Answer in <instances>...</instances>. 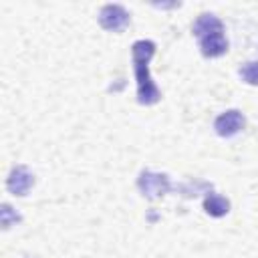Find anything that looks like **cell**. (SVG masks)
Here are the masks:
<instances>
[{"label":"cell","mask_w":258,"mask_h":258,"mask_svg":"<svg viewBox=\"0 0 258 258\" xmlns=\"http://www.w3.org/2000/svg\"><path fill=\"white\" fill-rule=\"evenodd\" d=\"M153 54H155V42L151 40H137L131 46L133 71L137 81V101L141 105H155L161 99V93L149 75V60L153 58Z\"/></svg>","instance_id":"1"},{"label":"cell","mask_w":258,"mask_h":258,"mask_svg":"<svg viewBox=\"0 0 258 258\" xmlns=\"http://www.w3.org/2000/svg\"><path fill=\"white\" fill-rule=\"evenodd\" d=\"M137 187L147 200H159L171 189V181L165 173L141 171L137 177Z\"/></svg>","instance_id":"2"},{"label":"cell","mask_w":258,"mask_h":258,"mask_svg":"<svg viewBox=\"0 0 258 258\" xmlns=\"http://www.w3.org/2000/svg\"><path fill=\"white\" fill-rule=\"evenodd\" d=\"M99 24L105 30L119 32L129 24V12L121 4H105L99 10Z\"/></svg>","instance_id":"3"},{"label":"cell","mask_w":258,"mask_h":258,"mask_svg":"<svg viewBox=\"0 0 258 258\" xmlns=\"http://www.w3.org/2000/svg\"><path fill=\"white\" fill-rule=\"evenodd\" d=\"M244 115L238 111V109H230V111H224L222 115L216 117L214 121V129L220 137H234L236 133H240L244 129Z\"/></svg>","instance_id":"4"},{"label":"cell","mask_w":258,"mask_h":258,"mask_svg":"<svg viewBox=\"0 0 258 258\" xmlns=\"http://www.w3.org/2000/svg\"><path fill=\"white\" fill-rule=\"evenodd\" d=\"M32 185H34V175L24 165L12 167V171L6 177V189L12 196H26Z\"/></svg>","instance_id":"5"},{"label":"cell","mask_w":258,"mask_h":258,"mask_svg":"<svg viewBox=\"0 0 258 258\" xmlns=\"http://www.w3.org/2000/svg\"><path fill=\"white\" fill-rule=\"evenodd\" d=\"M200 50H202L204 56H210V58H216V56L226 54L228 40L224 36V30L222 32H212V34L200 38Z\"/></svg>","instance_id":"6"},{"label":"cell","mask_w":258,"mask_h":258,"mask_svg":"<svg viewBox=\"0 0 258 258\" xmlns=\"http://www.w3.org/2000/svg\"><path fill=\"white\" fill-rule=\"evenodd\" d=\"M224 30V24H222V20L218 18V16H214V14H200L198 18H196V22H194V26H191V32L198 36V38H204V36H208V34H212V32H222Z\"/></svg>","instance_id":"7"},{"label":"cell","mask_w":258,"mask_h":258,"mask_svg":"<svg viewBox=\"0 0 258 258\" xmlns=\"http://www.w3.org/2000/svg\"><path fill=\"white\" fill-rule=\"evenodd\" d=\"M204 210L212 218H222L230 212V202L220 194H208L204 198Z\"/></svg>","instance_id":"8"},{"label":"cell","mask_w":258,"mask_h":258,"mask_svg":"<svg viewBox=\"0 0 258 258\" xmlns=\"http://www.w3.org/2000/svg\"><path fill=\"white\" fill-rule=\"evenodd\" d=\"M20 220H22V218H20V214H18L10 204H2V206H0V224H2V228H4V230H8V228L16 226Z\"/></svg>","instance_id":"9"},{"label":"cell","mask_w":258,"mask_h":258,"mask_svg":"<svg viewBox=\"0 0 258 258\" xmlns=\"http://www.w3.org/2000/svg\"><path fill=\"white\" fill-rule=\"evenodd\" d=\"M240 79L246 83V85H258V60H248L240 67Z\"/></svg>","instance_id":"10"}]
</instances>
